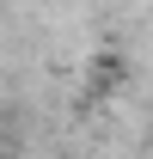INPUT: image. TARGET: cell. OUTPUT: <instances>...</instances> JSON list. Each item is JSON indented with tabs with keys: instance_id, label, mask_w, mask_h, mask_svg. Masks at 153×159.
<instances>
[]
</instances>
